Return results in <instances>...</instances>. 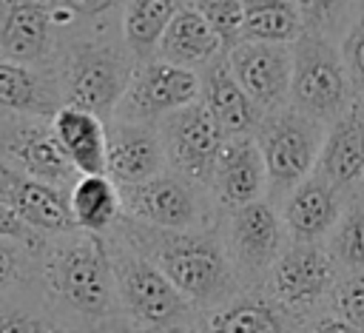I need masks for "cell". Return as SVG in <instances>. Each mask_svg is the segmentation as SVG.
I'll list each match as a JSON object with an SVG mask.
<instances>
[{"mask_svg":"<svg viewBox=\"0 0 364 333\" xmlns=\"http://www.w3.org/2000/svg\"><path fill=\"white\" fill-rule=\"evenodd\" d=\"M34 287L54 333H122L105 236L68 231L43 239Z\"/></svg>","mask_w":364,"mask_h":333,"instance_id":"cell-1","label":"cell"},{"mask_svg":"<svg viewBox=\"0 0 364 333\" xmlns=\"http://www.w3.org/2000/svg\"><path fill=\"white\" fill-rule=\"evenodd\" d=\"M122 3H82L80 23L65 34L54 63L60 100L68 108L88 111L108 122L125 94L136 63L122 46L119 26Z\"/></svg>","mask_w":364,"mask_h":333,"instance_id":"cell-2","label":"cell"},{"mask_svg":"<svg viewBox=\"0 0 364 333\" xmlns=\"http://www.w3.org/2000/svg\"><path fill=\"white\" fill-rule=\"evenodd\" d=\"M114 231L156 265L196 313H208L242 293L219 225L202 231H159L122 216Z\"/></svg>","mask_w":364,"mask_h":333,"instance_id":"cell-3","label":"cell"},{"mask_svg":"<svg viewBox=\"0 0 364 333\" xmlns=\"http://www.w3.org/2000/svg\"><path fill=\"white\" fill-rule=\"evenodd\" d=\"M341 14L344 9L338 3H301L304 31L290 46V108L321 125H330L355 102L347 68L341 63L338 40H333L330 34L333 20Z\"/></svg>","mask_w":364,"mask_h":333,"instance_id":"cell-4","label":"cell"},{"mask_svg":"<svg viewBox=\"0 0 364 333\" xmlns=\"http://www.w3.org/2000/svg\"><path fill=\"white\" fill-rule=\"evenodd\" d=\"M122 333H173L193 324L191 302L117 231L105 236Z\"/></svg>","mask_w":364,"mask_h":333,"instance_id":"cell-5","label":"cell"},{"mask_svg":"<svg viewBox=\"0 0 364 333\" xmlns=\"http://www.w3.org/2000/svg\"><path fill=\"white\" fill-rule=\"evenodd\" d=\"M324 131L327 125L299 114L290 105L262 117L253 139L264 162L267 194L273 196V205L282 202L299 182H304L316 171Z\"/></svg>","mask_w":364,"mask_h":333,"instance_id":"cell-6","label":"cell"},{"mask_svg":"<svg viewBox=\"0 0 364 333\" xmlns=\"http://www.w3.org/2000/svg\"><path fill=\"white\" fill-rule=\"evenodd\" d=\"M122 216L159 231H202L222 222L210 191L173 171H165L142 185L119 188Z\"/></svg>","mask_w":364,"mask_h":333,"instance_id":"cell-7","label":"cell"},{"mask_svg":"<svg viewBox=\"0 0 364 333\" xmlns=\"http://www.w3.org/2000/svg\"><path fill=\"white\" fill-rule=\"evenodd\" d=\"M80 17L82 3H0V60L54 68L63 40Z\"/></svg>","mask_w":364,"mask_h":333,"instance_id":"cell-8","label":"cell"},{"mask_svg":"<svg viewBox=\"0 0 364 333\" xmlns=\"http://www.w3.org/2000/svg\"><path fill=\"white\" fill-rule=\"evenodd\" d=\"M219 231L242 290H264L267 273L287 245L279 208L264 196L259 202L222 213Z\"/></svg>","mask_w":364,"mask_h":333,"instance_id":"cell-9","label":"cell"},{"mask_svg":"<svg viewBox=\"0 0 364 333\" xmlns=\"http://www.w3.org/2000/svg\"><path fill=\"white\" fill-rule=\"evenodd\" d=\"M338 268L324 242H290L273 262L264 293L282 305L293 319L304 322L321 302H330Z\"/></svg>","mask_w":364,"mask_h":333,"instance_id":"cell-10","label":"cell"},{"mask_svg":"<svg viewBox=\"0 0 364 333\" xmlns=\"http://www.w3.org/2000/svg\"><path fill=\"white\" fill-rule=\"evenodd\" d=\"M0 162L65 194L80 179V174L60 151L54 125L46 117L0 111Z\"/></svg>","mask_w":364,"mask_h":333,"instance_id":"cell-11","label":"cell"},{"mask_svg":"<svg viewBox=\"0 0 364 333\" xmlns=\"http://www.w3.org/2000/svg\"><path fill=\"white\" fill-rule=\"evenodd\" d=\"M196 100H199L196 71H188V68H179L162 60H151L145 65H136L111 120L159 125L162 120L188 108Z\"/></svg>","mask_w":364,"mask_h":333,"instance_id":"cell-12","label":"cell"},{"mask_svg":"<svg viewBox=\"0 0 364 333\" xmlns=\"http://www.w3.org/2000/svg\"><path fill=\"white\" fill-rule=\"evenodd\" d=\"M156 128H159L168 171L208 188L216 157L228 139V134L219 128L210 111L196 100L188 108L162 120Z\"/></svg>","mask_w":364,"mask_h":333,"instance_id":"cell-13","label":"cell"},{"mask_svg":"<svg viewBox=\"0 0 364 333\" xmlns=\"http://www.w3.org/2000/svg\"><path fill=\"white\" fill-rule=\"evenodd\" d=\"M228 65L242 91L267 117L290 105L293 83V51L290 46L270 43H239L228 51Z\"/></svg>","mask_w":364,"mask_h":333,"instance_id":"cell-14","label":"cell"},{"mask_svg":"<svg viewBox=\"0 0 364 333\" xmlns=\"http://www.w3.org/2000/svg\"><path fill=\"white\" fill-rule=\"evenodd\" d=\"M168 171L159 128L142 122H105V176L117 188L142 185Z\"/></svg>","mask_w":364,"mask_h":333,"instance_id":"cell-15","label":"cell"},{"mask_svg":"<svg viewBox=\"0 0 364 333\" xmlns=\"http://www.w3.org/2000/svg\"><path fill=\"white\" fill-rule=\"evenodd\" d=\"M208 191L222 213L264 199L267 174H264V162H262V154H259V145L253 137H228L225 139V145L216 157Z\"/></svg>","mask_w":364,"mask_h":333,"instance_id":"cell-16","label":"cell"},{"mask_svg":"<svg viewBox=\"0 0 364 333\" xmlns=\"http://www.w3.org/2000/svg\"><path fill=\"white\" fill-rule=\"evenodd\" d=\"M347 202L350 199L344 191H338L321 174L313 171L304 182H299L282 199L279 216H282L287 239L290 242H327Z\"/></svg>","mask_w":364,"mask_h":333,"instance_id":"cell-17","label":"cell"},{"mask_svg":"<svg viewBox=\"0 0 364 333\" xmlns=\"http://www.w3.org/2000/svg\"><path fill=\"white\" fill-rule=\"evenodd\" d=\"M0 202H6L31 231H37L46 239L77 231L71 222L65 191L37 182V179L9 168L6 162H0Z\"/></svg>","mask_w":364,"mask_h":333,"instance_id":"cell-18","label":"cell"},{"mask_svg":"<svg viewBox=\"0 0 364 333\" xmlns=\"http://www.w3.org/2000/svg\"><path fill=\"white\" fill-rule=\"evenodd\" d=\"M196 74H199V102L210 111L219 128L228 137H253L264 114L253 105V100L242 91V85L230 74L228 54H219Z\"/></svg>","mask_w":364,"mask_h":333,"instance_id":"cell-19","label":"cell"},{"mask_svg":"<svg viewBox=\"0 0 364 333\" xmlns=\"http://www.w3.org/2000/svg\"><path fill=\"white\" fill-rule=\"evenodd\" d=\"M316 174H321L330 185L350 194L361 185L364 176V111L355 100L338 120H333L324 131L321 154L316 162Z\"/></svg>","mask_w":364,"mask_h":333,"instance_id":"cell-20","label":"cell"},{"mask_svg":"<svg viewBox=\"0 0 364 333\" xmlns=\"http://www.w3.org/2000/svg\"><path fill=\"white\" fill-rule=\"evenodd\" d=\"M205 333H301L304 327L264 290H242L202 313Z\"/></svg>","mask_w":364,"mask_h":333,"instance_id":"cell-21","label":"cell"},{"mask_svg":"<svg viewBox=\"0 0 364 333\" xmlns=\"http://www.w3.org/2000/svg\"><path fill=\"white\" fill-rule=\"evenodd\" d=\"M222 54V46L205 17L199 14L196 3H179L176 14L171 17L156 60L188 68V71H202L208 63H213Z\"/></svg>","mask_w":364,"mask_h":333,"instance_id":"cell-22","label":"cell"},{"mask_svg":"<svg viewBox=\"0 0 364 333\" xmlns=\"http://www.w3.org/2000/svg\"><path fill=\"white\" fill-rule=\"evenodd\" d=\"M63 108L51 68H31L0 60V111L51 120Z\"/></svg>","mask_w":364,"mask_h":333,"instance_id":"cell-23","label":"cell"},{"mask_svg":"<svg viewBox=\"0 0 364 333\" xmlns=\"http://www.w3.org/2000/svg\"><path fill=\"white\" fill-rule=\"evenodd\" d=\"M51 125L60 151L80 176H105V122L100 117L63 105Z\"/></svg>","mask_w":364,"mask_h":333,"instance_id":"cell-24","label":"cell"},{"mask_svg":"<svg viewBox=\"0 0 364 333\" xmlns=\"http://www.w3.org/2000/svg\"><path fill=\"white\" fill-rule=\"evenodd\" d=\"M179 3L171 0H134L119 6V34L122 46L136 65L156 60L162 34L176 14Z\"/></svg>","mask_w":364,"mask_h":333,"instance_id":"cell-25","label":"cell"},{"mask_svg":"<svg viewBox=\"0 0 364 333\" xmlns=\"http://www.w3.org/2000/svg\"><path fill=\"white\" fill-rule=\"evenodd\" d=\"M68 211L77 231L108 236L122 219L119 188L108 176H80L68 191Z\"/></svg>","mask_w":364,"mask_h":333,"instance_id":"cell-26","label":"cell"},{"mask_svg":"<svg viewBox=\"0 0 364 333\" xmlns=\"http://www.w3.org/2000/svg\"><path fill=\"white\" fill-rule=\"evenodd\" d=\"M304 31L301 3L287 0H256L245 3L242 20V43H270V46H293Z\"/></svg>","mask_w":364,"mask_h":333,"instance_id":"cell-27","label":"cell"},{"mask_svg":"<svg viewBox=\"0 0 364 333\" xmlns=\"http://www.w3.org/2000/svg\"><path fill=\"white\" fill-rule=\"evenodd\" d=\"M324 248L330 250L333 262L344 273H361L364 270V196H353L327 236Z\"/></svg>","mask_w":364,"mask_h":333,"instance_id":"cell-28","label":"cell"},{"mask_svg":"<svg viewBox=\"0 0 364 333\" xmlns=\"http://www.w3.org/2000/svg\"><path fill=\"white\" fill-rule=\"evenodd\" d=\"M0 333H54L43 316L34 285L0 299Z\"/></svg>","mask_w":364,"mask_h":333,"instance_id":"cell-29","label":"cell"},{"mask_svg":"<svg viewBox=\"0 0 364 333\" xmlns=\"http://www.w3.org/2000/svg\"><path fill=\"white\" fill-rule=\"evenodd\" d=\"M34 248L0 236V299L34 285Z\"/></svg>","mask_w":364,"mask_h":333,"instance_id":"cell-30","label":"cell"},{"mask_svg":"<svg viewBox=\"0 0 364 333\" xmlns=\"http://www.w3.org/2000/svg\"><path fill=\"white\" fill-rule=\"evenodd\" d=\"M199 14L205 17V23L210 26V31L216 34L222 54L233 51L242 43V20H245V3L239 0H208V3H196Z\"/></svg>","mask_w":364,"mask_h":333,"instance_id":"cell-31","label":"cell"},{"mask_svg":"<svg viewBox=\"0 0 364 333\" xmlns=\"http://www.w3.org/2000/svg\"><path fill=\"white\" fill-rule=\"evenodd\" d=\"M338 48H341V63L347 68L353 94L358 100V97H364V6L353 9V17L347 20Z\"/></svg>","mask_w":364,"mask_h":333,"instance_id":"cell-32","label":"cell"},{"mask_svg":"<svg viewBox=\"0 0 364 333\" xmlns=\"http://www.w3.org/2000/svg\"><path fill=\"white\" fill-rule=\"evenodd\" d=\"M330 313L364 333V270L347 273L330 293Z\"/></svg>","mask_w":364,"mask_h":333,"instance_id":"cell-33","label":"cell"},{"mask_svg":"<svg viewBox=\"0 0 364 333\" xmlns=\"http://www.w3.org/2000/svg\"><path fill=\"white\" fill-rule=\"evenodd\" d=\"M0 236L3 239H14V242H20V245H28V248H40L43 245V239L46 236H40L37 231H31L6 202H0Z\"/></svg>","mask_w":364,"mask_h":333,"instance_id":"cell-34","label":"cell"},{"mask_svg":"<svg viewBox=\"0 0 364 333\" xmlns=\"http://www.w3.org/2000/svg\"><path fill=\"white\" fill-rule=\"evenodd\" d=\"M301 333H361V330H355L353 324H347L344 319H338V316H333V313L327 310V313H321V316H313L310 324H307Z\"/></svg>","mask_w":364,"mask_h":333,"instance_id":"cell-35","label":"cell"},{"mask_svg":"<svg viewBox=\"0 0 364 333\" xmlns=\"http://www.w3.org/2000/svg\"><path fill=\"white\" fill-rule=\"evenodd\" d=\"M173 333H205V330H199L196 324H188V327H182V330H173Z\"/></svg>","mask_w":364,"mask_h":333,"instance_id":"cell-36","label":"cell"},{"mask_svg":"<svg viewBox=\"0 0 364 333\" xmlns=\"http://www.w3.org/2000/svg\"><path fill=\"white\" fill-rule=\"evenodd\" d=\"M361 196H364V176H361Z\"/></svg>","mask_w":364,"mask_h":333,"instance_id":"cell-37","label":"cell"},{"mask_svg":"<svg viewBox=\"0 0 364 333\" xmlns=\"http://www.w3.org/2000/svg\"><path fill=\"white\" fill-rule=\"evenodd\" d=\"M358 102H361V111H364V97H358Z\"/></svg>","mask_w":364,"mask_h":333,"instance_id":"cell-38","label":"cell"}]
</instances>
